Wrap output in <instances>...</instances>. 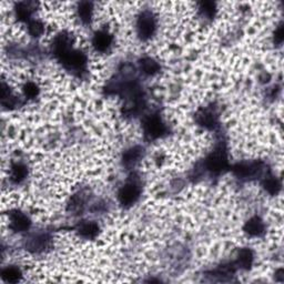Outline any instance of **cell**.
Returning a JSON list of instances; mask_svg holds the SVG:
<instances>
[{"label":"cell","mask_w":284,"mask_h":284,"mask_svg":"<svg viewBox=\"0 0 284 284\" xmlns=\"http://www.w3.org/2000/svg\"><path fill=\"white\" fill-rule=\"evenodd\" d=\"M274 39L275 41L278 42V44H281L282 40H283V26L280 25L277 30H275V33H274Z\"/></svg>","instance_id":"cell-25"},{"label":"cell","mask_w":284,"mask_h":284,"mask_svg":"<svg viewBox=\"0 0 284 284\" xmlns=\"http://www.w3.org/2000/svg\"><path fill=\"white\" fill-rule=\"evenodd\" d=\"M253 262V252L250 249H242L239 252L238 259H236V264L241 269H249Z\"/></svg>","instance_id":"cell-15"},{"label":"cell","mask_w":284,"mask_h":284,"mask_svg":"<svg viewBox=\"0 0 284 284\" xmlns=\"http://www.w3.org/2000/svg\"><path fill=\"white\" fill-rule=\"evenodd\" d=\"M23 93H25V96L27 98H36L39 93V89L37 87L36 84L33 83H28L25 84V87H23Z\"/></svg>","instance_id":"cell-24"},{"label":"cell","mask_w":284,"mask_h":284,"mask_svg":"<svg viewBox=\"0 0 284 284\" xmlns=\"http://www.w3.org/2000/svg\"><path fill=\"white\" fill-rule=\"evenodd\" d=\"M141 193V188L137 181H128L126 184L119 190L118 199L123 207H131L138 201Z\"/></svg>","instance_id":"cell-3"},{"label":"cell","mask_w":284,"mask_h":284,"mask_svg":"<svg viewBox=\"0 0 284 284\" xmlns=\"http://www.w3.org/2000/svg\"><path fill=\"white\" fill-rule=\"evenodd\" d=\"M48 243H49L48 236L45 234H39L30 240L28 247L30 250H33L34 252H40L45 250L47 246H48Z\"/></svg>","instance_id":"cell-17"},{"label":"cell","mask_w":284,"mask_h":284,"mask_svg":"<svg viewBox=\"0 0 284 284\" xmlns=\"http://www.w3.org/2000/svg\"><path fill=\"white\" fill-rule=\"evenodd\" d=\"M263 186L264 189L267 190V192L271 194H277L279 192L280 188H281V184H280V181L275 177H267L263 181Z\"/></svg>","instance_id":"cell-21"},{"label":"cell","mask_w":284,"mask_h":284,"mask_svg":"<svg viewBox=\"0 0 284 284\" xmlns=\"http://www.w3.org/2000/svg\"><path fill=\"white\" fill-rule=\"evenodd\" d=\"M143 130L147 138L151 140H155L161 138L167 132V127L165 122L159 116H150L146 119L143 123Z\"/></svg>","instance_id":"cell-4"},{"label":"cell","mask_w":284,"mask_h":284,"mask_svg":"<svg viewBox=\"0 0 284 284\" xmlns=\"http://www.w3.org/2000/svg\"><path fill=\"white\" fill-rule=\"evenodd\" d=\"M260 171H261V167L258 162L238 163L233 168V173L239 179H251L259 174Z\"/></svg>","instance_id":"cell-6"},{"label":"cell","mask_w":284,"mask_h":284,"mask_svg":"<svg viewBox=\"0 0 284 284\" xmlns=\"http://www.w3.org/2000/svg\"><path fill=\"white\" fill-rule=\"evenodd\" d=\"M205 167L211 173L220 174L224 170L228 169L229 160L227 151L223 147L217 148L215 151L210 153L209 157L205 160Z\"/></svg>","instance_id":"cell-1"},{"label":"cell","mask_w":284,"mask_h":284,"mask_svg":"<svg viewBox=\"0 0 284 284\" xmlns=\"http://www.w3.org/2000/svg\"><path fill=\"white\" fill-rule=\"evenodd\" d=\"M78 232H79V234L84 239H95L96 236L98 235L99 227L98 224H96L95 222L85 221V222H83L79 225Z\"/></svg>","instance_id":"cell-13"},{"label":"cell","mask_w":284,"mask_h":284,"mask_svg":"<svg viewBox=\"0 0 284 284\" xmlns=\"http://www.w3.org/2000/svg\"><path fill=\"white\" fill-rule=\"evenodd\" d=\"M112 42H114V37L106 30H99L93 34L92 45L97 51H108L112 46Z\"/></svg>","instance_id":"cell-9"},{"label":"cell","mask_w":284,"mask_h":284,"mask_svg":"<svg viewBox=\"0 0 284 284\" xmlns=\"http://www.w3.org/2000/svg\"><path fill=\"white\" fill-rule=\"evenodd\" d=\"M31 14H33V8H31V3L29 2L19 3V5L17 6V9H16L17 18L20 19V20L29 21Z\"/></svg>","instance_id":"cell-20"},{"label":"cell","mask_w":284,"mask_h":284,"mask_svg":"<svg viewBox=\"0 0 284 284\" xmlns=\"http://www.w3.org/2000/svg\"><path fill=\"white\" fill-rule=\"evenodd\" d=\"M157 30V20L154 15L149 10L140 14L137 20V33L143 40H148L153 36Z\"/></svg>","instance_id":"cell-2"},{"label":"cell","mask_w":284,"mask_h":284,"mask_svg":"<svg viewBox=\"0 0 284 284\" xmlns=\"http://www.w3.org/2000/svg\"><path fill=\"white\" fill-rule=\"evenodd\" d=\"M1 278L5 282L16 283L20 281L21 271L16 267H7L1 272Z\"/></svg>","instance_id":"cell-16"},{"label":"cell","mask_w":284,"mask_h":284,"mask_svg":"<svg viewBox=\"0 0 284 284\" xmlns=\"http://www.w3.org/2000/svg\"><path fill=\"white\" fill-rule=\"evenodd\" d=\"M53 51L57 58H59L61 61L66 56L72 51V45L71 39L66 33H60L59 36L56 38L53 44Z\"/></svg>","instance_id":"cell-7"},{"label":"cell","mask_w":284,"mask_h":284,"mask_svg":"<svg viewBox=\"0 0 284 284\" xmlns=\"http://www.w3.org/2000/svg\"><path fill=\"white\" fill-rule=\"evenodd\" d=\"M11 180L16 184H19V182L23 181L27 177V168L25 165L22 163H14L13 167H11Z\"/></svg>","instance_id":"cell-18"},{"label":"cell","mask_w":284,"mask_h":284,"mask_svg":"<svg viewBox=\"0 0 284 284\" xmlns=\"http://www.w3.org/2000/svg\"><path fill=\"white\" fill-rule=\"evenodd\" d=\"M61 62L69 70H72V71H81V70L85 68V65H87V57L81 51L72 50L68 56H66L61 60Z\"/></svg>","instance_id":"cell-5"},{"label":"cell","mask_w":284,"mask_h":284,"mask_svg":"<svg viewBox=\"0 0 284 284\" xmlns=\"http://www.w3.org/2000/svg\"><path fill=\"white\" fill-rule=\"evenodd\" d=\"M199 10L203 17L212 18L216 14V3L210 2V1L201 2L199 6Z\"/></svg>","instance_id":"cell-22"},{"label":"cell","mask_w":284,"mask_h":284,"mask_svg":"<svg viewBox=\"0 0 284 284\" xmlns=\"http://www.w3.org/2000/svg\"><path fill=\"white\" fill-rule=\"evenodd\" d=\"M140 69L147 76H153L160 71V65L152 58H143L140 61Z\"/></svg>","instance_id":"cell-14"},{"label":"cell","mask_w":284,"mask_h":284,"mask_svg":"<svg viewBox=\"0 0 284 284\" xmlns=\"http://www.w3.org/2000/svg\"><path fill=\"white\" fill-rule=\"evenodd\" d=\"M266 227H264L263 221L258 217H251L244 225V231L251 236H260L264 233Z\"/></svg>","instance_id":"cell-11"},{"label":"cell","mask_w":284,"mask_h":284,"mask_svg":"<svg viewBox=\"0 0 284 284\" xmlns=\"http://www.w3.org/2000/svg\"><path fill=\"white\" fill-rule=\"evenodd\" d=\"M28 30H29V33L31 34V36L38 37V36H40V34H42V33H44V25H42V23L38 20L29 21Z\"/></svg>","instance_id":"cell-23"},{"label":"cell","mask_w":284,"mask_h":284,"mask_svg":"<svg viewBox=\"0 0 284 284\" xmlns=\"http://www.w3.org/2000/svg\"><path fill=\"white\" fill-rule=\"evenodd\" d=\"M197 121L205 129H215L217 123V118L212 110L205 109V110L199 112V115L197 117Z\"/></svg>","instance_id":"cell-10"},{"label":"cell","mask_w":284,"mask_h":284,"mask_svg":"<svg viewBox=\"0 0 284 284\" xmlns=\"http://www.w3.org/2000/svg\"><path fill=\"white\" fill-rule=\"evenodd\" d=\"M143 157V149L141 147H132L127 151H124L122 161L124 166L127 167H132L134 166L135 163L140 161V159Z\"/></svg>","instance_id":"cell-12"},{"label":"cell","mask_w":284,"mask_h":284,"mask_svg":"<svg viewBox=\"0 0 284 284\" xmlns=\"http://www.w3.org/2000/svg\"><path fill=\"white\" fill-rule=\"evenodd\" d=\"M92 3L88 1L80 2L78 6V16L81 19V21L87 23L91 20L92 17Z\"/></svg>","instance_id":"cell-19"},{"label":"cell","mask_w":284,"mask_h":284,"mask_svg":"<svg viewBox=\"0 0 284 284\" xmlns=\"http://www.w3.org/2000/svg\"><path fill=\"white\" fill-rule=\"evenodd\" d=\"M9 224L15 232H23L28 230L31 222L28 216L21 211L15 210L9 215Z\"/></svg>","instance_id":"cell-8"}]
</instances>
